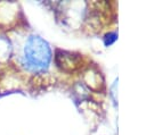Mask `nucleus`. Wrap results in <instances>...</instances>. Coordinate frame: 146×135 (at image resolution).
Masks as SVG:
<instances>
[{
	"label": "nucleus",
	"mask_w": 146,
	"mask_h": 135,
	"mask_svg": "<svg viewBox=\"0 0 146 135\" xmlns=\"http://www.w3.org/2000/svg\"><path fill=\"white\" fill-rule=\"evenodd\" d=\"M51 62V49L49 43L36 34L27 37L23 53L21 56V64L32 74H44Z\"/></svg>",
	"instance_id": "nucleus-1"
}]
</instances>
